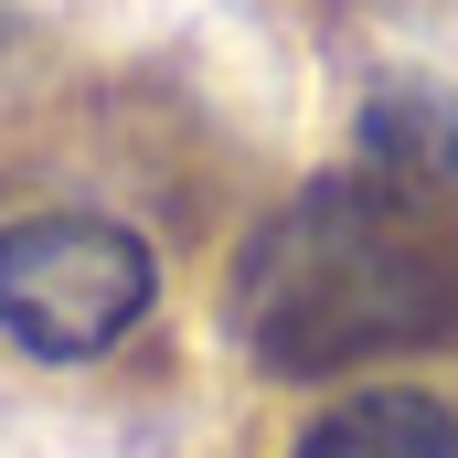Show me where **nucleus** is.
Wrapping results in <instances>:
<instances>
[{
    "mask_svg": "<svg viewBox=\"0 0 458 458\" xmlns=\"http://www.w3.org/2000/svg\"><path fill=\"white\" fill-rule=\"evenodd\" d=\"M225 320L245 362L288 384L394 352H458V182L384 160L320 171L245 234Z\"/></svg>",
    "mask_w": 458,
    "mask_h": 458,
    "instance_id": "nucleus-1",
    "label": "nucleus"
},
{
    "mask_svg": "<svg viewBox=\"0 0 458 458\" xmlns=\"http://www.w3.org/2000/svg\"><path fill=\"white\" fill-rule=\"evenodd\" d=\"M160 299L149 234L107 214H21L0 225V331L32 362H97L117 352Z\"/></svg>",
    "mask_w": 458,
    "mask_h": 458,
    "instance_id": "nucleus-2",
    "label": "nucleus"
},
{
    "mask_svg": "<svg viewBox=\"0 0 458 458\" xmlns=\"http://www.w3.org/2000/svg\"><path fill=\"white\" fill-rule=\"evenodd\" d=\"M288 458H458V416L416 384H373V394H342Z\"/></svg>",
    "mask_w": 458,
    "mask_h": 458,
    "instance_id": "nucleus-3",
    "label": "nucleus"
},
{
    "mask_svg": "<svg viewBox=\"0 0 458 458\" xmlns=\"http://www.w3.org/2000/svg\"><path fill=\"white\" fill-rule=\"evenodd\" d=\"M362 160L458 182V97L448 86H416V75H384V86L362 97Z\"/></svg>",
    "mask_w": 458,
    "mask_h": 458,
    "instance_id": "nucleus-4",
    "label": "nucleus"
}]
</instances>
